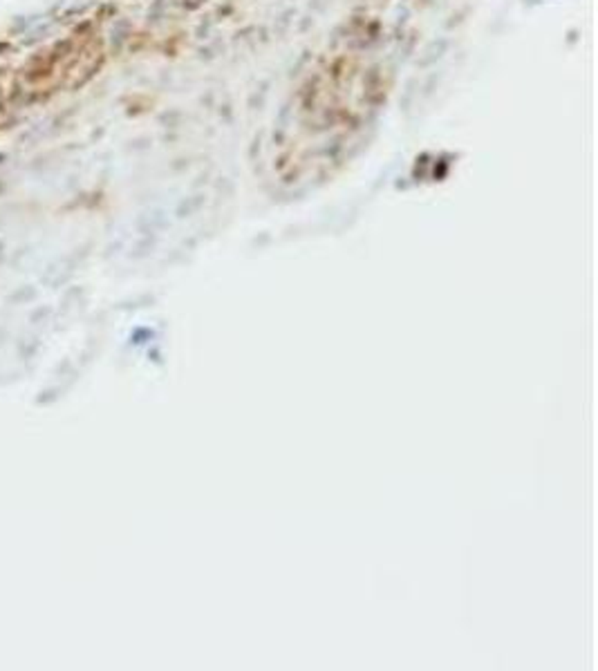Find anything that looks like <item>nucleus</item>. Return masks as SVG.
<instances>
[{"instance_id":"1","label":"nucleus","mask_w":598,"mask_h":671,"mask_svg":"<svg viewBox=\"0 0 598 671\" xmlns=\"http://www.w3.org/2000/svg\"><path fill=\"white\" fill-rule=\"evenodd\" d=\"M34 298H36V289L34 286H20V291L9 296V302H18V305H23V302H30Z\"/></svg>"},{"instance_id":"2","label":"nucleus","mask_w":598,"mask_h":671,"mask_svg":"<svg viewBox=\"0 0 598 671\" xmlns=\"http://www.w3.org/2000/svg\"><path fill=\"white\" fill-rule=\"evenodd\" d=\"M0 260H3V242H0Z\"/></svg>"}]
</instances>
